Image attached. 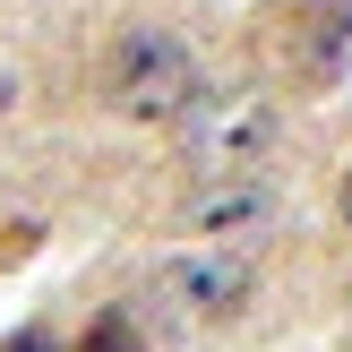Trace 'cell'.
I'll list each match as a JSON object with an SVG mask.
<instances>
[{"label":"cell","instance_id":"7","mask_svg":"<svg viewBox=\"0 0 352 352\" xmlns=\"http://www.w3.org/2000/svg\"><path fill=\"white\" fill-rule=\"evenodd\" d=\"M0 352H60V336H52V327H17Z\"/></svg>","mask_w":352,"mask_h":352},{"label":"cell","instance_id":"9","mask_svg":"<svg viewBox=\"0 0 352 352\" xmlns=\"http://www.w3.org/2000/svg\"><path fill=\"white\" fill-rule=\"evenodd\" d=\"M344 223H352V172H344Z\"/></svg>","mask_w":352,"mask_h":352},{"label":"cell","instance_id":"2","mask_svg":"<svg viewBox=\"0 0 352 352\" xmlns=\"http://www.w3.org/2000/svg\"><path fill=\"white\" fill-rule=\"evenodd\" d=\"M267 146H275V112L250 103V95H241V103H215V95H206L198 112H189V155H198L215 181H223V172H250Z\"/></svg>","mask_w":352,"mask_h":352},{"label":"cell","instance_id":"3","mask_svg":"<svg viewBox=\"0 0 352 352\" xmlns=\"http://www.w3.org/2000/svg\"><path fill=\"white\" fill-rule=\"evenodd\" d=\"M155 292H164L181 318H232V309L250 301V258H232V250H189V258H172V267L155 275Z\"/></svg>","mask_w":352,"mask_h":352},{"label":"cell","instance_id":"4","mask_svg":"<svg viewBox=\"0 0 352 352\" xmlns=\"http://www.w3.org/2000/svg\"><path fill=\"white\" fill-rule=\"evenodd\" d=\"M344 43H352V17H344V9H292V17H284V52H292L301 78H336Z\"/></svg>","mask_w":352,"mask_h":352},{"label":"cell","instance_id":"5","mask_svg":"<svg viewBox=\"0 0 352 352\" xmlns=\"http://www.w3.org/2000/svg\"><path fill=\"white\" fill-rule=\"evenodd\" d=\"M267 215H275V198L258 181H223V189H206V198L189 206L198 232H250V223H267Z\"/></svg>","mask_w":352,"mask_h":352},{"label":"cell","instance_id":"1","mask_svg":"<svg viewBox=\"0 0 352 352\" xmlns=\"http://www.w3.org/2000/svg\"><path fill=\"white\" fill-rule=\"evenodd\" d=\"M112 103L138 112V120H189L206 103V78H198V60H189L172 34L138 26L129 43L112 52Z\"/></svg>","mask_w":352,"mask_h":352},{"label":"cell","instance_id":"8","mask_svg":"<svg viewBox=\"0 0 352 352\" xmlns=\"http://www.w3.org/2000/svg\"><path fill=\"white\" fill-rule=\"evenodd\" d=\"M26 250H34V223H9V232H0V267H17Z\"/></svg>","mask_w":352,"mask_h":352},{"label":"cell","instance_id":"6","mask_svg":"<svg viewBox=\"0 0 352 352\" xmlns=\"http://www.w3.org/2000/svg\"><path fill=\"white\" fill-rule=\"evenodd\" d=\"M78 352H146V336H138V318H129V309H103V318L78 336Z\"/></svg>","mask_w":352,"mask_h":352}]
</instances>
